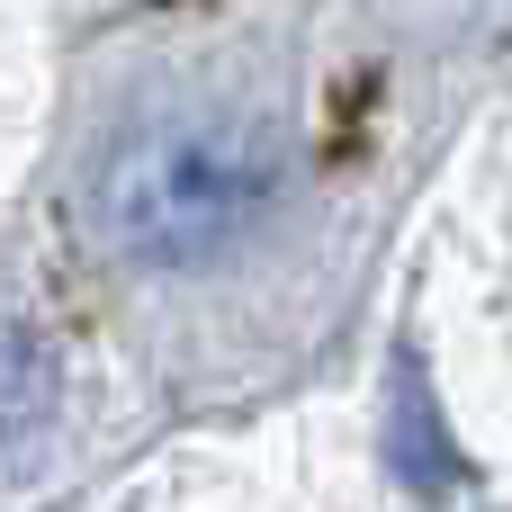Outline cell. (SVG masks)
Listing matches in <instances>:
<instances>
[{
  "instance_id": "1",
  "label": "cell",
  "mask_w": 512,
  "mask_h": 512,
  "mask_svg": "<svg viewBox=\"0 0 512 512\" xmlns=\"http://www.w3.org/2000/svg\"><path fill=\"white\" fill-rule=\"evenodd\" d=\"M279 180L288 144L252 108H171L99 153L90 225L135 270H207L270 216Z\"/></svg>"
},
{
  "instance_id": "2",
  "label": "cell",
  "mask_w": 512,
  "mask_h": 512,
  "mask_svg": "<svg viewBox=\"0 0 512 512\" xmlns=\"http://www.w3.org/2000/svg\"><path fill=\"white\" fill-rule=\"evenodd\" d=\"M54 423V351L27 324H0V450L36 441Z\"/></svg>"
},
{
  "instance_id": "3",
  "label": "cell",
  "mask_w": 512,
  "mask_h": 512,
  "mask_svg": "<svg viewBox=\"0 0 512 512\" xmlns=\"http://www.w3.org/2000/svg\"><path fill=\"white\" fill-rule=\"evenodd\" d=\"M396 459H405V477H414V486H441V468H450V441L432 432V405H423V387H414V378L396 387Z\"/></svg>"
}]
</instances>
